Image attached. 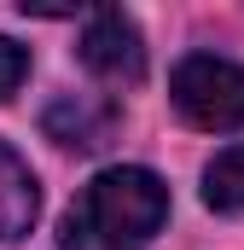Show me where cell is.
<instances>
[{
	"instance_id": "obj_1",
	"label": "cell",
	"mask_w": 244,
	"mask_h": 250,
	"mask_svg": "<svg viewBox=\"0 0 244 250\" xmlns=\"http://www.w3.org/2000/svg\"><path fill=\"white\" fill-rule=\"evenodd\" d=\"M163 221L169 187L140 163H117L99 169L64 215V250H140L163 233Z\"/></svg>"
},
{
	"instance_id": "obj_2",
	"label": "cell",
	"mask_w": 244,
	"mask_h": 250,
	"mask_svg": "<svg viewBox=\"0 0 244 250\" xmlns=\"http://www.w3.org/2000/svg\"><path fill=\"white\" fill-rule=\"evenodd\" d=\"M169 99L186 128L233 134V128H244V64L221 59V53H186L169 76Z\"/></svg>"
},
{
	"instance_id": "obj_3",
	"label": "cell",
	"mask_w": 244,
	"mask_h": 250,
	"mask_svg": "<svg viewBox=\"0 0 244 250\" xmlns=\"http://www.w3.org/2000/svg\"><path fill=\"white\" fill-rule=\"evenodd\" d=\"M76 59L87 64L99 82H140L145 76V41H140V23L122 12V6H99L87 12V29H81V47Z\"/></svg>"
},
{
	"instance_id": "obj_4",
	"label": "cell",
	"mask_w": 244,
	"mask_h": 250,
	"mask_svg": "<svg viewBox=\"0 0 244 250\" xmlns=\"http://www.w3.org/2000/svg\"><path fill=\"white\" fill-rule=\"evenodd\" d=\"M117 117H122V111H117V99L64 93V99H53V105H47L41 128H47V140H59V146H70V151H99V146L111 140Z\"/></svg>"
},
{
	"instance_id": "obj_5",
	"label": "cell",
	"mask_w": 244,
	"mask_h": 250,
	"mask_svg": "<svg viewBox=\"0 0 244 250\" xmlns=\"http://www.w3.org/2000/svg\"><path fill=\"white\" fill-rule=\"evenodd\" d=\"M35 215H41V187H35L29 163L0 140V245L23 239L35 227Z\"/></svg>"
},
{
	"instance_id": "obj_6",
	"label": "cell",
	"mask_w": 244,
	"mask_h": 250,
	"mask_svg": "<svg viewBox=\"0 0 244 250\" xmlns=\"http://www.w3.org/2000/svg\"><path fill=\"white\" fill-rule=\"evenodd\" d=\"M203 204L215 215H244V140L203 163Z\"/></svg>"
},
{
	"instance_id": "obj_7",
	"label": "cell",
	"mask_w": 244,
	"mask_h": 250,
	"mask_svg": "<svg viewBox=\"0 0 244 250\" xmlns=\"http://www.w3.org/2000/svg\"><path fill=\"white\" fill-rule=\"evenodd\" d=\"M23 82H29V47L12 41V35H0V99H12Z\"/></svg>"
}]
</instances>
